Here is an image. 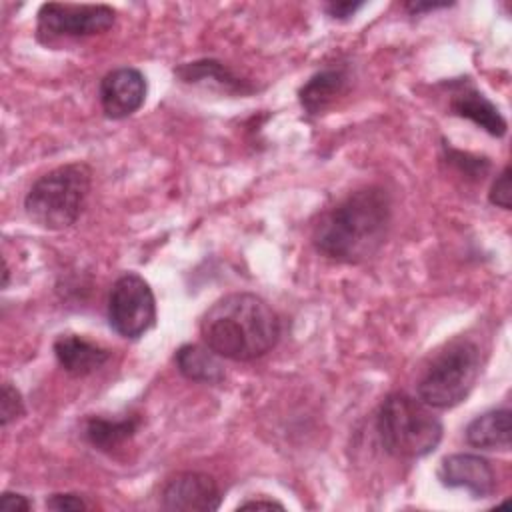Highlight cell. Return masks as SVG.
Instances as JSON below:
<instances>
[{
    "mask_svg": "<svg viewBox=\"0 0 512 512\" xmlns=\"http://www.w3.org/2000/svg\"><path fill=\"white\" fill-rule=\"evenodd\" d=\"M392 202L384 188L368 186L352 192L314 226V248L342 264L370 260L386 242Z\"/></svg>",
    "mask_w": 512,
    "mask_h": 512,
    "instance_id": "6da1fadb",
    "label": "cell"
},
{
    "mask_svg": "<svg viewBox=\"0 0 512 512\" xmlns=\"http://www.w3.org/2000/svg\"><path fill=\"white\" fill-rule=\"evenodd\" d=\"M200 336L218 356L250 362L276 346L280 318L264 298L234 292L222 296L204 312Z\"/></svg>",
    "mask_w": 512,
    "mask_h": 512,
    "instance_id": "7a4b0ae2",
    "label": "cell"
},
{
    "mask_svg": "<svg viewBox=\"0 0 512 512\" xmlns=\"http://www.w3.org/2000/svg\"><path fill=\"white\" fill-rule=\"evenodd\" d=\"M376 430L384 450L404 460L428 456L438 448L444 434L432 408L404 392L384 398L376 414Z\"/></svg>",
    "mask_w": 512,
    "mask_h": 512,
    "instance_id": "3957f363",
    "label": "cell"
},
{
    "mask_svg": "<svg viewBox=\"0 0 512 512\" xmlns=\"http://www.w3.org/2000/svg\"><path fill=\"white\" fill-rule=\"evenodd\" d=\"M92 186L84 162H70L40 176L24 196L26 216L44 230L70 228L82 214Z\"/></svg>",
    "mask_w": 512,
    "mask_h": 512,
    "instance_id": "277c9868",
    "label": "cell"
},
{
    "mask_svg": "<svg viewBox=\"0 0 512 512\" xmlns=\"http://www.w3.org/2000/svg\"><path fill=\"white\" fill-rule=\"evenodd\" d=\"M480 348L470 338H454L422 370L416 392L430 408H452L468 398L480 376Z\"/></svg>",
    "mask_w": 512,
    "mask_h": 512,
    "instance_id": "5b68a950",
    "label": "cell"
},
{
    "mask_svg": "<svg viewBox=\"0 0 512 512\" xmlns=\"http://www.w3.org/2000/svg\"><path fill=\"white\" fill-rule=\"evenodd\" d=\"M156 322V298L150 284L136 272H126L110 288L108 324L122 338L136 340Z\"/></svg>",
    "mask_w": 512,
    "mask_h": 512,
    "instance_id": "8992f818",
    "label": "cell"
},
{
    "mask_svg": "<svg viewBox=\"0 0 512 512\" xmlns=\"http://www.w3.org/2000/svg\"><path fill=\"white\" fill-rule=\"evenodd\" d=\"M116 12L106 4L48 2L38 10V32L48 38H84L112 28Z\"/></svg>",
    "mask_w": 512,
    "mask_h": 512,
    "instance_id": "52a82bcc",
    "label": "cell"
},
{
    "mask_svg": "<svg viewBox=\"0 0 512 512\" xmlns=\"http://www.w3.org/2000/svg\"><path fill=\"white\" fill-rule=\"evenodd\" d=\"M160 504L172 512H212L220 508V488L210 474L178 472L166 480Z\"/></svg>",
    "mask_w": 512,
    "mask_h": 512,
    "instance_id": "ba28073f",
    "label": "cell"
},
{
    "mask_svg": "<svg viewBox=\"0 0 512 512\" xmlns=\"http://www.w3.org/2000/svg\"><path fill=\"white\" fill-rule=\"evenodd\" d=\"M146 90V78L140 70L130 66L110 70L98 88L102 112L112 120L128 118L144 104Z\"/></svg>",
    "mask_w": 512,
    "mask_h": 512,
    "instance_id": "9c48e42d",
    "label": "cell"
},
{
    "mask_svg": "<svg viewBox=\"0 0 512 512\" xmlns=\"http://www.w3.org/2000/svg\"><path fill=\"white\" fill-rule=\"evenodd\" d=\"M438 478L448 488H464L474 498H488L496 488L492 464L478 454H450L442 460Z\"/></svg>",
    "mask_w": 512,
    "mask_h": 512,
    "instance_id": "30bf717a",
    "label": "cell"
},
{
    "mask_svg": "<svg viewBox=\"0 0 512 512\" xmlns=\"http://www.w3.org/2000/svg\"><path fill=\"white\" fill-rule=\"evenodd\" d=\"M54 356L62 370L72 376H86L104 366L110 352L78 334H62L54 340Z\"/></svg>",
    "mask_w": 512,
    "mask_h": 512,
    "instance_id": "8fae6325",
    "label": "cell"
},
{
    "mask_svg": "<svg viewBox=\"0 0 512 512\" xmlns=\"http://www.w3.org/2000/svg\"><path fill=\"white\" fill-rule=\"evenodd\" d=\"M348 82V72L340 66L316 72L298 92L302 108L308 116H318L326 112L348 90Z\"/></svg>",
    "mask_w": 512,
    "mask_h": 512,
    "instance_id": "7c38bea8",
    "label": "cell"
},
{
    "mask_svg": "<svg viewBox=\"0 0 512 512\" xmlns=\"http://www.w3.org/2000/svg\"><path fill=\"white\" fill-rule=\"evenodd\" d=\"M450 110L474 122L482 130H486L490 136H504L506 134V120L500 114V110L476 88H462L458 90L450 100Z\"/></svg>",
    "mask_w": 512,
    "mask_h": 512,
    "instance_id": "4fadbf2b",
    "label": "cell"
},
{
    "mask_svg": "<svg viewBox=\"0 0 512 512\" xmlns=\"http://www.w3.org/2000/svg\"><path fill=\"white\" fill-rule=\"evenodd\" d=\"M222 356H218L212 348L206 344H184L176 350L174 362L178 372L192 380L202 384H222L226 378L224 364L220 362Z\"/></svg>",
    "mask_w": 512,
    "mask_h": 512,
    "instance_id": "5bb4252c",
    "label": "cell"
},
{
    "mask_svg": "<svg viewBox=\"0 0 512 512\" xmlns=\"http://www.w3.org/2000/svg\"><path fill=\"white\" fill-rule=\"evenodd\" d=\"M466 442L480 450L510 448V410L498 408L476 416L464 430Z\"/></svg>",
    "mask_w": 512,
    "mask_h": 512,
    "instance_id": "9a60e30c",
    "label": "cell"
},
{
    "mask_svg": "<svg viewBox=\"0 0 512 512\" xmlns=\"http://www.w3.org/2000/svg\"><path fill=\"white\" fill-rule=\"evenodd\" d=\"M140 426L138 416H128V418H102V416H92L84 422V438L88 444L102 452H110L124 442H128Z\"/></svg>",
    "mask_w": 512,
    "mask_h": 512,
    "instance_id": "2e32d148",
    "label": "cell"
},
{
    "mask_svg": "<svg viewBox=\"0 0 512 512\" xmlns=\"http://www.w3.org/2000/svg\"><path fill=\"white\" fill-rule=\"evenodd\" d=\"M176 74L182 82L190 84H200V82H212L224 92L232 94H246L252 92V86L246 84V80H240L230 68H226L218 60H196V62H186L176 68Z\"/></svg>",
    "mask_w": 512,
    "mask_h": 512,
    "instance_id": "e0dca14e",
    "label": "cell"
},
{
    "mask_svg": "<svg viewBox=\"0 0 512 512\" xmlns=\"http://www.w3.org/2000/svg\"><path fill=\"white\" fill-rule=\"evenodd\" d=\"M22 414H24V400L20 392L10 382H4L2 396H0L2 426H8L12 420H18Z\"/></svg>",
    "mask_w": 512,
    "mask_h": 512,
    "instance_id": "ac0fdd59",
    "label": "cell"
},
{
    "mask_svg": "<svg viewBox=\"0 0 512 512\" xmlns=\"http://www.w3.org/2000/svg\"><path fill=\"white\" fill-rule=\"evenodd\" d=\"M488 200H490V204H494L502 210H510L512 192H510V168L508 166H504V170L492 182V188L488 192Z\"/></svg>",
    "mask_w": 512,
    "mask_h": 512,
    "instance_id": "d6986e66",
    "label": "cell"
},
{
    "mask_svg": "<svg viewBox=\"0 0 512 512\" xmlns=\"http://www.w3.org/2000/svg\"><path fill=\"white\" fill-rule=\"evenodd\" d=\"M46 508L48 510H58V512H80V510H88L90 504L80 496V494H72V492H60V494H52L46 500Z\"/></svg>",
    "mask_w": 512,
    "mask_h": 512,
    "instance_id": "ffe728a7",
    "label": "cell"
},
{
    "mask_svg": "<svg viewBox=\"0 0 512 512\" xmlns=\"http://www.w3.org/2000/svg\"><path fill=\"white\" fill-rule=\"evenodd\" d=\"M448 152V160L450 162H454L462 172H466V174H472V176H484L486 174V170H488V162L484 160V158H474V160H468V154H462V152H458V150H446Z\"/></svg>",
    "mask_w": 512,
    "mask_h": 512,
    "instance_id": "44dd1931",
    "label": "cell"
},
{
    "mask_svg": "<svg viewBox=\"0 0 512 512\" xmlns=\"http://www.w3.org/2000/svg\"><path fill=\"white\" fill-rule=\"evenodd\" d=\"M30 508H32V502L18 492H4L0 498L2 512H28Z\"/></svg>",
    "mask_w": 512,
    "mask_h": 512,
    "instance_id": "7402d4cb",
    "label": "cell"
},
{
    "mask_svg": "<svg viewBox=\"0 0 512 512\" xmlns=\"http://www.w3.org/2000/svg\"><path fill=\"white\" fill-rule=\"evenodd\" d=\"M364 6V2H328L324 6V10L336 18V20H348L350 16H354L360 8Z\"/></svg>",
    "mask_w": 512,
    "mask_h": 512,
    "instance_id": "603a6c76",
    "label": "cell"
},
{
    "mask_svg": "<svg viewBox=\"0 0 512 512\" xmlns=\"http://www.w3.org/2000/svg\"><path fill=\"white\" fill-rule=\"evenodd\" d=\"M450 6V2H422V0H416V2H406L404 8L410 12V14H422V12H430V10H438V8H446Z\"/></svg>",
    "mask_w": 512,
    "mask_h": 512,
    "instance_id": "cb8c5ba5",
    "label": "cell"
},
{
    "mask_svg": "<svg viewBox=\"0 0 512 512\" xmlns=\"http://www.w3.org/2000/svg\"><path fill=\"white\" fill-rule=\"evenodd\" d=\"M238 508H284V504L276 502V500H246L242 502Z\"/></svg>",
    "mask_w": 512,
    "mask_h": 512,
    "instance_id": "d4e9b609",
    "label": "cell"
}]
</instances>
